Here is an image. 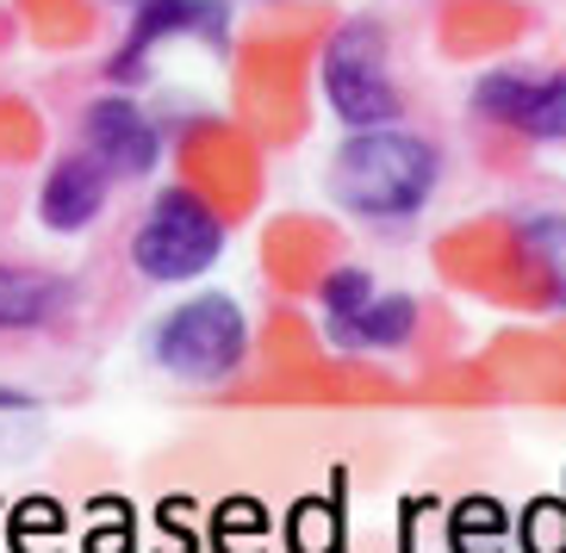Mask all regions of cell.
Listing matches in <instances>:
<instances>
[{"label": "cell", "instance_id": "obj_13", "mask_svg": "<svg viewBox=\"0 0 566 553\" xmlns=\"http://www.w3.org/2000/svg\"><path fill=\"white\" fill-rule=\"evenodd\" d=\"M0 411H32V398H25V392H13V386H0Z\"/></svg>", "mask_w": 566, "mask_h": 553}, {"label": "cell", "instance_id": "obj_5", "mask_svg": "<svg viewBox=\"0 0 566 553\" xmlns=\"http://www.w3.org/2000/svg\"><path fill=\"white\" fill-rule=\"evenodd\" d=\"M473 113L535 143H566V68H492L473 87Z\"/></svg>", "mask_w": 566, "mask_h": 553}, {"label": "cell", "instance_id": "obj_7", "mask_svg": "<svg viewBox=\"0 0 566 553\" xmlns=\"http://www.w3.org/2000/svg\"><path fill=\"white\" fill-rule=\"evenodd\" d=\"M87 131V156L106 168V174H150L156 156H163V137L132 100H94L82 118Z\"/></svg>", "mask_w": 566, "mask_h": 553}, {"label": "cell", "instance_id": "obj_11", "mask_svg": "<svg viewBox=\"0 0 566 553\" xmlns=\"http://www.w3.org/2000/svg\"><path fill=\"white\" fill-rule=\"evenodd\" d=\"M516 249L535 262V274L548 280V299L566 305V219L560 212H535L516 224Z\"/></svg>", "mask_w": 566, "mask_h": 553}, {"label": "cell", "instance_id": "obj_9", "mask_svg": "<svg viewBox=\"0 0 566 553\" xmlns=\"http://www.w3.org/2000/svg\"><path fill=\"white\" fill-rule=\"evenodd\" d=\"M75 286L44 268H0V330H44L56 311H69Z\"/></svg>", "mask_w": 566, "mask_h": 553}, {"label": "cell", "instance_id": "obj_3", "mask_svg": "<svg viewBox=\"0 0 566 553\" xmlns=\"http://www.w3.org/2000/svg\"><path fill=\"white\" fill-rule=\"evenodd\" d=\"M317 82H324V100L331 113L349 125V131H374V125H399V82L386 68V38L374 19H349L336 25V38L324 44V63H317Z\"/></svg>", "mask_w": 566, "mask_h": 553}, {"label": "cell", "instance_id": "obj_2", "mask_svg": "<svg viewBox=\"0 0 566 553\" xmlns=\"http://www.w3.org/2000/svg\"><path fill=\"white\" fill-rule=\"evenodd\" d=\"M150 354L175 380H231L243 368V354H250V318L224 293H200V299L175 305L156 323Z\"/></svg>", "mask_w": 566, "mask_h": 553}, {"label": "cell", "instance_id": "obj_8", "mask_svg": "<svg viewBox=\"0 0 566 553\" xmlns=\"http://www.w3.org/2000/svg\"><path fill=\"white\" fill-rule=\"evenodd\" d=\"M106 205V168L94 156H63V162L44 174V193H38V219L51 224V231L75 236L87 224L101 219Z\"/></svg>", "mask_w": 566, "mask_h": 553}, {"label": "cell", "instance_id": "obj_12", "mask_svg": "<svg viewBox=\"0 0 566 553\" xmlns=\"http://www.w3.org/2000/svg\"><path fill=\"white\" fill-rule=\"evenodd\" d=\"M367 299H374V274H367V268H336L331 280H324V318H331V323L355 318Z\"/></svg>", "mask_w": 566, "mask_h": 553}, {"label": "cell", "instance_id": "obj_6", "mask_svg": "<svg viewBox=\"0 0 566 553\" xmlns=\"http://www.w3.org/2000/svg\"><path fill=\"white\" fill-rule=\"evenodd\" d=\"M168 38H212L224 44V7L218 0H137V19H132V38H125V51L113 56V75L132 82L137 63L168 44Z\"/></svg>", "mask_w": 566, "mask_h": 553}, {"label": "cell", "instance_id": "obj_1", "mask_svg": "<svg viewBox=\"0 0 566 553\" xmlns=\"http://www.w3.org/2000/svg\"><path fill=\"white\" fill-rule=\"evenodd\" d=\"M442 156L430 137L405 131V125H374L349 131L343 150L331 156V193L361 219H411L417 205L436 193Z\"/></svg>", "mask_w": 566, "mask_h": 553}, {"label": "cell", "instance_id": "obj_10", "mask_svg": "<svg viewBox=\"0 0 566 553\" xmlns=\"http://www.w3.org/2000/svg\"><path fill=\"white\" fill-rule=\"evenodd\" d=\"M411 323H417V305L405 293H374L355 318L331 323V336L343 349H399L405 336H411Z\"/></svg>", "mask_w": 566, "mask_h": 553}, {"label": "cell", "instance_id": "obj_4", "mask_svg": "<svg viewBox=\"0 0 566 553\" xmlns=\"http://www.w3.org/2000/svg\"><path fill=\"white\" fill-rule=\"evenodd\" d=\"M218 255H224V219L187 187L156 193L132 236V268L144 280H200Z\"/></svg>", "mask_w": 566, "mask_h": 553}]
</instances>
